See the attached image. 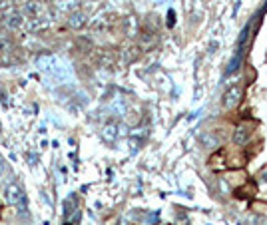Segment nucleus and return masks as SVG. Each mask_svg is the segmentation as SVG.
Listing matches in <instances>:
<instances>
[{
    "label": "nucleus",
    "instance_id": "obj_1",
    "mask_svg": "<svg viewBox=\"0 0 267 225\" xmlns=\"http://www.w3.org/2000/svg\"><path fill=\"white\" fill-rule=\"evenodd\" d=\"M241 98H243V90H241V86H231L226 94H224V98H222V104H224V108L226 110H233V108H237L239 106V102H241Z\"/></svg>",
    "mask_w": 267,
    "mask_h": 225
},
{
    "label": "nucleus",
    "instance_id": "obj_2",
    "mask_svg": "<svg viewBox=\"0 0 267 225\" xmlns=\"http://www.w3.org/2000/svg\"><path fill=\"white\" fill-rule=\"evenodd\" d=\"M22 197H24V191H22V188L18 184H8L4 188V199H6V203L18 205L22 201Z\"/></svg>",
    "mask_w": 267,
    "mask_h": 225
},
{
    "label": "nucleus",
    "instance_id": "obj_3",
    "mask_svg": "<svg viewBox=\"0 0 267 225\" xmlns=\"http://www.w3.org/2000/svg\"><path fill=\"white\" fill-rule=\"evenodd\" d=\"M118 138H120V126H118V122H108V124L102 126V140L106 144H114Z\"/></svg>",
    "mask_w": 267,
    "mask_h": 225
},
{
    "label": "nucleus",
    "instance_id": "obj_4",
    "mask_svg": "<svg viewBox=\"0 0 267 225\" xmlns=\"http://www.w3.org/2000/svg\"><path fill=\"white\" fill-rule=\"evenodd\" d=\"M88 24V14L84 10H76V12H70L68 14V26L72 30H80Z\"/></svg>",
    "mask_w": 267,
    "mask_h": 225
},
{
    "label": "nucleus",
    "instance_id": "obj_5",
    "mask_svg": "<svg viewBox=\"0 0 267 225\" xmlns=\"http://www.w3.org/2000/svg\"><path fill=\"white\" fill-rule=\"evenodd\" d=\"M249 128L245 126V124H239L235 130H233V134H231V142L235 144V146H245L247 142H249Z\"/></svg>",
    "mask_w": 267,
    "mask_h": 225
},
{
    "label": "nucleus",
    "instance_id": "obj_6",
    "mask_svg": "<svg viewBox=\"0 0 267 225\" xmlns=\"http://www.w3.org/2000/svg\"><path fill=\"white\" fill-rule=\"evenodd\" d=\"M24 24H26V18H24V14H18V12H8L4 18V26L10 30H18Z\"/></svg>",
    "mask_w": 267,
    "mask_h": 225
},
{
    "label": "nucleus",
    "instance_id": "obj_7",
    "mask_svg": "<svg viewBox=\"0 0 267 225\" xmlns=\"http://www.w3.org/2000/svg\"><path fill=\"white\" fill-rule=\"evenodd\" d=\"M124 32H126L128 38H136L140 34V22H138V18L134 14L124 18Z\"/></svg>",
    "mask_w": 267,
    "mask_h": 225
},
{
    "label": "nucleus",
    "instance_id": "obj_8",
    "mask_svg": "<svg viewBox=\"0 0 267 225\" xmlns=\"http://www.w3.org/2000/svg\"><path fill=\"white\" fill-rule=\"evenodd\" d=\"M199 144H201V148H205V150H218L222 142H220L218 136H213L211 132H203V134H199Z\"/></svg>",
    "mask_w": 267,
    "mask_h": 225
},
{
    "label": "nucleus",
    "instance_id": "obj_9",
    "mask_svg": "<svg viewBox=\"0 0 267 225\" xmlns=\"http://www.w3.org/2000/svg\"><path fill=\"white\" fill-rule=\"evenodd\" d=\"M46 28H50V20H48L46 16L30 18V20L26 22V30H30V32H42V30H46Z\"/></svg>",
    "mask_w": 267,
    "mask_h": 225
},
{
    "label": "nucleus",
    "instance_id": "obj_10",
    "mask_svg": "<svg viewBox=\"0 0 267 225\" xmlns=\"http://www.w3.org/2000/svg\"><path fill=\"white\" fill-rule=\"evenodd\" d=\"M44 10H46V6H44V2H40V0H30V2H26V6H24V14H28L32 18L42 16Z\"/></svg>",
    "mask_w": 267,
    "mask_h": 225
},
{
    "label": "nucleus",
    "instance_id": "obj_11",
    "mask_svg": "<svg viewBox=\"0 0 267 225\" xmlns=\"http://www.w3.org/2000/svg\"><path fill=\"white\" fill-rule=\"evenodd\" d=\"M68 8H72V12H76L78 10V0H64V2L60 4V10H68Z\"/></svg>",
    "mask_w": 267,
    "mask_h": 225
},
{
    "label": "nucleus",
    "instance_id": "obj_12",
    "mask_svg": "<svg viewBox=\"0 0 267 225\" xmlns=\"http://www.w3.org/2000/svg\"><path fill=\"white\" fill-rule=\"evenodd\" d=\"M14 6V0H0V12H10Z\"/></svg>",
    "mask_w": 267,
    "mask_h": 225
},
{
    "label": "nucleus",
    "instance_id": "obj_13",
    "mask_svg": "<svg viewBox=\"0 0 267 225\" xmlns=\"http://www.w3.org/2000/svg\"><path fill=\"white\" fill-rule=\"evenodd\" d=\"M4 174V159H2V155H0V176Z\"/></svg>",
    "mask_w": 267,
    "mask_h": 225
}]
</instances>
